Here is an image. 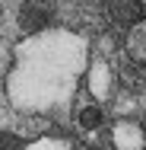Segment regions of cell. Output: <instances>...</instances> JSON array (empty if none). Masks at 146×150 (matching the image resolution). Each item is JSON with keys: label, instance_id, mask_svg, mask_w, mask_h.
<instances>
[{"label": "cell", "instance_id": "cell-1", "mask_svg": "<svg viewBox=\"0 0 146 150\" xmlns=\"http://www.w3.org/2000/svg\"><path fill=\"white\" fill-rule=\"evenodd\" d=\"M89 67V45L70 29H41L22 38L6 74L13 109L29 115H60L76 96L80 77Z\"/></svg>", "mask_w": 146, "mask_h": 150}, {"label": "cell", "instance_id": "cell-2", "mask_svg": "<svg viewBox=\"0 0 146 150\" xmlns=\"http://www.w3.org/2000/svg\"><path fill=\"white\" fill-rule=\"evenodd\" d=\"M111 141L117 150H143L146 147V131L133 118H121L111 131Z\"/></svg>", "mask_w": 146, "mask_h": 150}, {"label": "cell", "instance_id": "cell-3", "mask_svg": "<svg viewBox=\"0 0 146 150\" xmlns=\"http://www.w3.org/2000/svg\"><path fill=\"white\" fill-rule=\"evenodd\" d=\"M86 77H89V93L95 99H108L111 96V67L105 61H92L86 67Z\"/></svg>", "mask_w": 146, "mask_h": 150}, {"label": "cell", "instance_id": "cell-4", "mask_svg": "<svg viewBox=\"0 0 146 150\" xmlns=\"http://www.w3.org/2000/svg\"><path fill=\"white\" fill-rule=\"evenodd\" d=\"M127 54L137 64H146V19H137L130 26V32H127Z\"/></svg>", "mask_w": 146, "mask_h": 150}, {"label": "cell", "instance_id": "cell-5", "mask_svg": "<svg viewBox=\"0 0 146 150\" xmlns=\"http://www.w3.org/2000/svg\"><path fill=\"white\" fill-rule=\"evenodd\" d=\"M76 125H80L83 131H95V128L102 125V109H98V105H80Z\"/></svg>", "mask_w": 146, "mask_h": 150}, {"label": "cell", "instance_id": "cell-6", "mask_svg": "<svg viewBox=\"0 0 146 150\" xmlns=\"http://www.w3.org/2000/svg\"><path fill=\"white\" fill-rule=\"evenodd\" d=\"M0 150H22V147H19V141H16V137L0 134Z\"/></svg>", "mask_w": 146, "mask_h": 150}]
</instances>
